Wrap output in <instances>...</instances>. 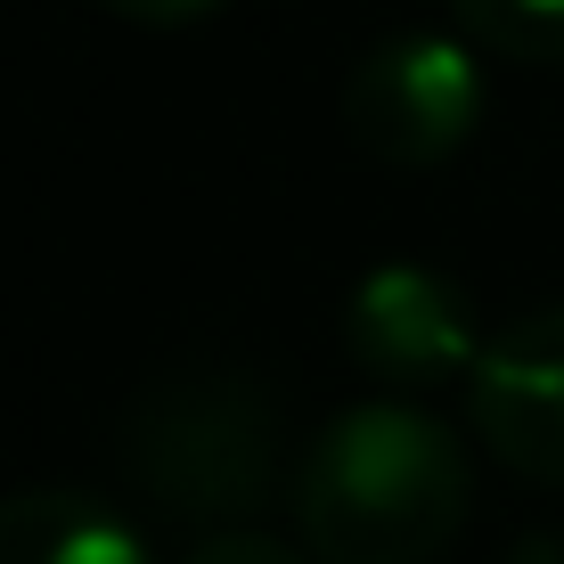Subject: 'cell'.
Wrapping results in <instances>:
<instances>
[{
	"label": "cell",
	"mask_w": 564,
	"mask_h": 564,
	"mask_svg": "<svg viewBox=\"0 0 564 564\" xmlns=\"http://www.w3.org/2000/svg\"><path fill=\"white\" fill-rule=\"evenodd\" d=\"M475 508L466 442L417 401L327 417L295 466V523L319 564H434Z\"/></svg>",
	"instance_id": "obj_1"
},
{
	"label": "cell",
	"mask_w": 564,
	"mask_h": 564,
	"mask_svg": "<svg viewBox=\"0 0 564 564\" xmlns=\"http://www.w3.org/2000/svg\"><path fill=\"white\" fill-rule=\"evenodd\" d=\"M115 442L140 499L181 523L246 532V516H262L279 491V410L254 377H229V368L155 377L123 410Z\"/></svg>",
	"instance_id": "obj_2"
},
{
	"label": "cell",
	"mask_w": 564,
	"mask_h": 564,
	"mask_svg": "<svg viewBox=\"0 0 564 564\" xmlns=\"http://www.w3.org/2000/svg\"><path fill=\"white\" fill-rule=\"evenodd\" d=\"M482 123V50L466 33H384L344 74V131L360 155L393 172H425L458 155Z\"/></svg>",
	"instance_id": "obj_3"
},
{
	"label": "cell",
	"mask_w": 564,
	"mask_h": 564,
	"mask_svg": "<svg viewBox=\"0 0 564 564\" xmlns=\"http://www.w3.org/2000/svg\"><path fill=\"white\" fill-rule=\"evenodd\" d=\"M344 352L360 377L410 401L425 384H466L491 352V336H482L466 286L442 279L434 262H377L344 295Z\"/></svg>",
	"instance_id": "obj_4"
},
{
	"label": "cell",
	"mask_w": 564,
	"mask_h": 564,
	"mask_svg": "<svg viewBox=\"0 0 564 564\" xmlns=\"http://www.w3.org/2000/svg\"><path fill=\"white\" fill-rule=\"evenodd\" d=\"M466 417L508 475L564 491V303L491 336L482 368L466 377Z\"/></svg>",
	"instance_id": "obj_5"
},
{
	"label": "cell",
	"mask_w": 564,
	"mask_h": 564,
	"mask_svg": "<svg viewBox=\"0 0 564 564\" xmlns=\"http://www.w3.org/2000/svg\"><path fill=\"white\" fill-rule=\"evenodd\" d=\"M0 564H155L148 532L90 491H9Z\"/></svg>",
	"instance_id": "obj_6"
},
{
	"label": "cell",
	"mask_w": 564,
	"mask_h": 564,
	"mask_svg": "<svg viewBox=\"0 0 564 564\" xmlns=\"http://www.w3.org/2000/svg\"><path fill=\"white\" fill-rule=\"evenodd\" d=\"M458 33L516 66H564V0H451Z\"/></svg>",
	"instance_id": "obj_7"
},
{
	"label": "cell",
	"mask_w": 564,
	"mask_h": 564,
	"mask_svg": "<svg viewBox=\"0 0 564 564\" xmlns=\"http://www.w3.org/2000/svg\"><path fill=\"white\" fill-rule=\"evenodd\" d=\"M181 564H311V556H295L286 540H270V532H254V523H246V532H205Z\"/></svg>",
	"instance_id": "obj_8"
},
{
	"label": "cell",
	"mask_w": 564,
	"mask_h": 564,
	"mask_svg": "<svg viewBox=\"0 0 564 564\" xmlns=\"http://www.w3.org/2000/svg\"><path fill=\"white\" fill-rule=\"evenodd\" d=\"M99 9L131 17V25H188V17H213L221 0H99Z\"/></svg>",
	"instance_id": "obj_9"
}]
</instances>
